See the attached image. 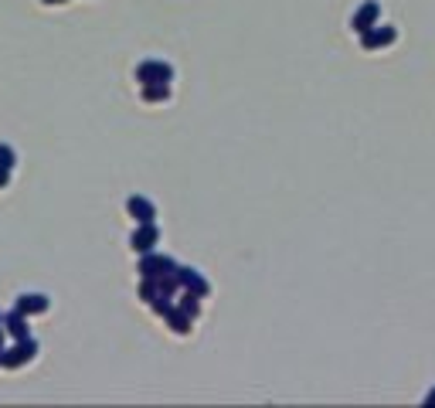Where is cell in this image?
<instances>
[{"mask_svg":"<svg viewBox=\"0 0 435 408\" xmlns=\"http://www.w3.org/2000/svg\"><path fill=\"white\" fill-rule=\"evenodd\" d=\"M7 180H10V170H3V167H0V187H3Z\"/></svg>","mask_w":435,"mask_h":408,"instance_id":"18","label":"cell"},{"mask_svg":"<svg viewBox=\"0 0 435 408\" xmlns=\"http://www.w3.org/2000/svg\"><path fill=\"white\" fill-rule=\"evenodd\" d=\"M156 242H160V228H156L154 221H143L140 228L129 235V249H133V252H140V255H143V252H154Z\"/></svg>","mask_w":435,"mask_h":408,"instance_id":"4","label":"cell"},{"mask_svg":"<svg viewBox=\"0 0 435 408\" xmlns=\"http://www.w3.org/2000/svg\"><path fill=\"white\" fill-rule=\"evenodd\" d=\"M34 354H38V340L21 337L10 351H3V354H0V367L14 371V367H21V364H27V360H34Z\"/></svg>","mask_w":435,"mask_h":408,"instance_id":"2","label":"cell"},{"mask_svg":"<svg viewBox=\"0 0 435 408\" xmlns=\"http://www.w3.org/2000/svg\"><path fill=\"white\" fill-rule=\"evenodd\" d=\"M163 320H167V327H170L174 333H180V337H184V333H191V323H194V320H191L184 309H177V306H174V309H170Z\"/></svg>","mask_w":435,"mask_h":408,"instance_id":"11","label":"cell"},{"mask_svg":"<svg viewBox=\"0 0 435 408\" xmlns=\"http://www.w3.org/2000/svg\"><path fill=\"white\" fill-rule=\"evenodd\" d=\"M156 293H163V296H177L180 293V282L174 272H163V276H156Z\"/></svg>","mask_w":435,"mask_h":408,"instance_id":"14","label":"cell"},{"mask_svg":"<svg viewBox=\"0 0 435 408\" xmlns=\"http://www.w3.org/2000/svg\"><path fill=\"white\" fill-rule=\"evenodd\" d=\"M174 78V68L167 61H143L136 65V82L140 85H150V82H170Z\"/></svg>","mask_w":435,"mask_h":408,"instance_id":"6","label":"cell"},{"mask_svg":"<svg viewBox=\"0 0 435 408\" xmlns=\"http://www.w3.org/2000/svg\"><path fill=\"white\" fill-rule=\"evenodd\" d=\"M170 99V82H150L143 85V102H167Z\"/></svg>","mask_w":435,"mask_h":408,"instance_id":"12","label":"cell"},{"mask_svg":"<svg viewBox=\"0 0 435 408\" xmlns=\"http://www.w3.org/2000/svg\"><path fill=\"white\" fill-rule=\"evenodd\" d=\"M174 269H177V262L170 255H156V252H143L140 255V265H136L140 279H156V276L174 272Z\"/></svg>","mask_w":435,"mask_h":408,"instance_id":"1","label":"cell"},{"mask_svg":"<svg viewBox=\"0 0 435 408\" xmlns=\"http://www.w3.org/2000/svg\"><path fill=\"white\" fill-rule=\"evenodd\" d=\"M126 214L136 225H143V221H154L156 218V207H154V201H147L143 194H133L126 201Z\"/></svg>","mask_w":435,"mask_h":408,"instance_id":"7","label":"cell"},{"mask_svg":"<svg viewBox=\"0 0 435 408\" xmlns=\"http://www.w3.org/2000/svg\"><path fill=\"white\" fill-rule=\"evenodd\" d=\"M177 309H184V313H187L191 320H198V313H201V296H198V293H187V289H184V293H180Z\"/></svg>","mask_w":435,"mask_h":408,"instance_id":"13","label":"cell"},{"mask_svg":"<svg viewBox=\"0 0 435 408\" xmlns=\"http://www.w3.org/2000/svg\"><path fill=\"white\" fill-rule=\"evenodd\" d=\"M0 167H3V170H14V150L3 147V143H0Z\"/></svg>","mask_w":435,"mask_h":408,"instance_id":"17","label":"cell"},{"mask_svg":"<svg viewBox=\"0 0 435 408\" xmlns=\"http://www.w3.org/2000/svg\"><path fill=\"white\" fill-rule=\"evenodd\" d=\"M41 3H48V7H54V3H65V0H41Z\"/></svg>","mask_w":435,"mask_h":408,"instance_id":"20","label":"cell"},{"mask_svg":"<svg viewBox=\"0 0 435 408\" xmlns=\"http://www.w3.org/2000/svg\"><path fill=\"white\" fill-rule=\"evenodd\" d=\"M154 296H156V279H140V300L150 303Z\"/></svg>","mask_w":435,"mask_h":408,"instance_id":"16","label":"cell"},{"mask_svg":"<svg viewBox=\"0 0 435 408\" xmlns=\"http://www.w3.org/2000/svg\"><path fill=\"white\" fill-rule=\"evenodd\" d=\"M0 320H3V316H0Z\"/></svg>","mask_w":435,"mask_h":408,"instance_id":"22","label":"cell"},{"mask_svg":"<svg viewBox=\"0 0 435 408\" xmlns=\"http://www.w3.org/2000/svg\"><path fill=\"white\" fill-rule=\"evenodd\" d=\"M425 405H435V388L429 391V395H425Z\"/></svg>","mask_w":435,"mask_h":408,"instance_id":"19","label":"cell"},{"mask_svg":"<svg viewBox=\"0 0 435 408\" xmlns=\"http://www.w3.org/2000/svg\"><path fill=\"white\" fill-rule=\"evenodd\" d=\"M174 276H177V282H180V289H187V293H198L201 300L205 296H211V282L198 272V269H191V265H177L174 269Z\"/></svg>","mask_w":435,"mask_h":408,"instance_id":"3","label":"cell"},{"mask_svg":"<svg viewBox=\"0 0 435 408\" xmlns=\"http://www.w3.org/2000/svg\"><path fill=\"white\" fill-rule=\"evenodd\" d=\"M170 300H174V296H163V293H156L154 300H150V306H154L156 316H167V313L174 309V303H170Z\"/></svg>","mask_w":435,"mask_h":408,"instance_id":"15","label":"cell"},{"mask_svg":"<svg viewBox=\"0 0 435 408\" xmlns=\"http://www.w3.org/2000/svg\"><path fill=\"white\" fill-rule=\"evenodd\" d=\"M17 309L31 316V313H45L48 309V296H41V293H24L21 300H17Z\"/></svg>","mask_w":435,"mask_h":408,"instance_id":"10","label":"cell"},{"mask_svg":"<svg viewBox=\"0 0 435 408\" xmlns=\"http://www.w3.org/2000/svg\"><path fill=\"white\" fill-rule=\"evenodd\" d=\"M395 38H398V31L391 24H374L371 31H364L360 34V45H364V51H378V48H388V45H395Z\"/></svg>","mask_w":435,"mask_h":408,"instance_id":"5","label":"cell"},{"mask_svg":"<svg viewBox=\"0 0 435 408\" xmlns=\"http://www.w3.org/2000/svg\"><path fill=\"white\" fill-rule=\"evenodd\" d=\"M378 17H381V7H378L374 0H367V3L360 7L357 14H354V21H351V27H354L357 34H364V31H371V27L378 24Z\"/></svg>","mask_w":435,"mask_h":408,"instance_id":"8","label":"cell"},{"mask_svg":"<svg viewBox=\"0 0 435 408\" xmlns=\"http://www.w3.org/2000/svg\"><path fill=\"white\" fill-rule=\"evenodd\" d=\"M0 327H3V330L10 333V337H17V340H21V337H31V333H27V316L21 313V309L7 313V316L0 320Z\"/></svg>","mask_w":435,"mask_h":408,"instance_id":"9","label":"cell"},{"mask_svg":"<svg viewBox=\"0 0 435 408\" xmlns=\"http://www.w3.org/2000/svg\"><path fill=\"white\" fill-rule=\"evenodd\" d=\"M0 354H3V327H0Z\"/></svg>","mask_w":435,"mask_h":408,"instance_id":"21","label":"cell"}]
</instances>
